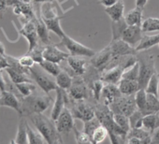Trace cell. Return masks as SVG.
Instances as JSON below:
<instances>
[{"label":"cell","mask_w":159,"mask_h":144,"mask_svg":"<svg viewBox=\"0 0 159 144\" xmlns=\"http://www.w3.org/2000/svg\"><path fill=\"white\" fill-rule=\"evenodd\" d=\"M37 130L42 135L47 144H62L60 133L58 132L55 122L49 119L42 113H35L29 116Z\"/></svg>","instance_id":"6da1fadb"},{"label":"cell","mask_w":159,"mask_h":144,"mask_svg":"<svg viewBox=\"0 0 159 144\" xmlns=\"http://www.w3.org/2000/svg\"><path fill=\"white\" fill-rule=\"evenodd\" d=\"M52 98L49 94H35L22 97V114L21 117L30 116L35 113H43L50 106Z\"/></svg>","instance_id":"7a4b0ae2"},{"label":"cell","mask_w":159,"mask_h":144,"mask_svg":"<svg viewBox=\"0 0 159 144\" xmlns=\"http://www.w3.org/2000/svg\"><path fill=\"white\" fill-rule=\"evenodd\" d=\"M138 62L139 64V89H145L151 77L156 72L154 67V57L152 54L143 53L138 55Z\"/></svg>","instance_id":"3957f363"},{"label":"cell","mask_w":159,"mask_h":144,"mask_svg":"<svg viewBox=\"0 0 159 144\" xmlns=\"http://www.w3.org/2000/svg\"><path fill=\"white\" fill-rule=\"evenodd\" d=\"M30 75L37 84L41 88L45 94H49L52 91H55L58 87L56 82L52 79V76L46 72L39 64L29 68Z\"/></svg>","instance_id":"277c9868"},{"label":"cell","mask_w":159,"mask_h":144,"mask_svg":"<svg viewBox=\"0 0 159 144\" xmlns=\"http://www.w3.org/2000/svg\"><path fill=\"white\" fill-rule=\"evenodd\" d=\"M109 107L111 110L113 112V114L119 113V114L126 115L128 117L138 109L136 105L135 95H131V96L122 95L121 97H117L112 103H111Z\"/></svg>","instance_id":"5b68a950"},{"label":"cell","mask_w":159,"mask_h":144,"mask_svg":"<svg viewBox=\"0 0 159 144\" xmlns=\"http://www.w3.org/2000/svg\"><path fill=\"white\" fill-rule=\"evenodd\" d=\"M71 103L70 111L74 118L84 122H87L96 117V110L89 103L84 100H72L69 98Z\"/></svg>","instance_id":"8992f818"},{"label":"cell","mask_w":159,"mask_h":144,"mask_svg":"<svg viewBox=\"0 0 159 144\" xmlns=\"http://www.w3.org/2000/svg\"><path fill=\"white\" fill-rule=\"evenodd\" d=\"M60 44H63L67 49L70 55L73 56H82V57L91 58L96 54V52L94 50L76 41L75 39L68 37L67 35H66L63 38H61Z\"/></svg>","instance_id":"52a82bcc"},{"label":"cell","mask_w":159,"mask_h":144,"mask_svg":"<svg viewBox=\"0 0 159 144\" xmlns=\"http://www.w3.org/2000/svg\"><path fill=\"white\" fill-rule=\"evenodd\" d=\"M67 94L72 100H85L89 97L90 90L84 78L75 76L71 87L67 90Z\"/></svg>","instance_id":"ba28073f"},{"label":"cell","mask_w":159,"mask_h":144,"mask_svg":"<svg viewBox=\"0 0 159 144\" xmlns=\"http://www.w3.org/2000/svg\"><path fill=\"white\" fill-rule=\"evenodd\" d=\"M19 34L24 36L28 41V51L30 52L39 46V35L37 32V26L35 20H26L21 30H19Z\"/></svg>","instance_id":"9c48e42d"},{"label":"cell","mask_w":159,"mask_h":144,"mask_svg":"<svg viewBox=\"0 0 159 144\" xmlns=\"http://www.w3.org/2000/svg\"><path fill=\"white\" fill-rule=\"evenodd\" d=\"M111 59H112V53L110 45H108L107 47L102 49L99 52H96V54L93 57H91L90 64L102 73L103 71L107 69Z\"/></svg>","instance_id":"30bf717a"},{"label":"cell","mask_w":159,"mask_h":144,"mask_svg":"<svg viewBox=\"0 0 159 144\" xmlns=\"http://www.w3.org/2000/svg\"><path fill=\"white\" fill-rule=\"evenodd\" d=\"M55 125L60 134H68L75 127L74 117L68 108H65L57 120L55 121Z\"/></svg>","instance_id":"8fae6325"},{"label":"cell","mask_w":159,"mask_h":144,"mask_svg":"<svg viewBox=\"0 0 159 144\" xmlns=\"http://www.w3.org/2000/svg\"><path fill=\"white\" fill-rule=\"evenodd\" d=\"M55 92H56V98L54 100L52 112H51V119L54 122L57 120V118L59 117L63 110L66 108V105L69 102V97L66 90L60 87H57Z\"/></svg>","instance_id":"7c38bea8"},{"label":"cell","mask_w":159,"mask_h":144,"mask_svg":"<svg viewBox=\"0 0 159 144\" xmlns=\"http://www.w3.org/2000/svg\"><path fill=\"white\" fill-rule=\"evenodd\" d=\"M111 51L112 53V57H121L126 55H137L136 48L130 46L122 38L111 40L110 43Z\"/></svg>","instance_id":"4fadbf2b"},{"label":"cell","mask_w":159,"mask_h":144,"mask_svg":"<svg viewBox=\"0 0 159 144\" xmlns=\"http://www.w3.org/2000/svg\"><path fill=\"white\" fill-rule=\"evenodd\" d=\"M0 107H9L16 110L20 115L22 114V98L11 92L5 90L0 94Z\"/></svg>","instance_id":"5bb4252c"},{"label":"cell","mask_w":159,"mask_h":144,"mask_svg":"<svg viewBox=\"0 0 159 144\" xmlns=\"http://www.w3.org/2000/svg\"><path fill=\"white\" fill-rule=\"evenodd\" d=\"M68 56H70L69 52H63L57 47V45H54V44L46 45L43 49L44 60H48L56 64H60L61 62L66 60Z\"/></svg>","instance_id":"9a60e30c"},{"label":"cell","mask_w":159,"mask_h":144,"mask_svg":"<svg viewBox=\"0 0 159 144\" xmlns=\"http://www.w3.org/2000/svg\"><path fill=\"white\" fill-rule=\"evenodd\" d=\"M142 29L141 25H128L124 31L121 38L128 43L130 46L136 48L142 38Z\"/></svg>","instance_id":"2e32d148"},{"label":"cell","mask_w":159,"mask_h":144,"mask_svg":"<svg viewBox=\"0 0 159 144\" xmlns=\"http://www.w3.org/2000/svg\"><path fill=\"white\" fill-rule=\"evenodd\" d=\"M66 62L71 71L75 73V76H84L88 67L86 59L82 56L70 55L66 58Z\"/></svg>","instance_id":"e0dca14e"},{"label":"cell","mask_w":159,"mask_h":144,"mask_svg":"<svg viewBox=\"0 0 159 144\" xmlns=\"http://www.w3.org/2000/svg\"><path fill=\"white\" fill-rule=\"evenodd\" d=\"M121 96L122 94L119 90L118 85L113 83H106L101 93V98L103 100V103L108 106Z\"/></svg>","instance_id":"ac0fdd59"},{"label":"cell","mask_w":159,"mask_h":144,"mask_svg":"<svg viewBox=\"0 0 159 144\" xmlns=\"http://www.w3.org/2000/svg\"><path fill=\"white\" fill-rule=\"evenodd\" d=\"M35 23H36V26H37V32L39 35V40L44 44V45H49L51 44V39H50V36H49V29L46 25V24L44 23L43 19L40 16V13L39 12V14L36 13V17H35Z\"/></svg>","instance_id":"d6986e66"},{"label":"cell","mask_w":159,"mask_h":144,"mask_svg":"<svg viewBox=\"0 0 159 144\" xmlns=\"http://www.w3.org/2000/svg\"><path fill=\"white\" fill-rule=\"evenodd\" d=\"M119 90L122 95L125 96H131L135 95L139 90V85L138 81L127 80V79H121L119 83L117 84Z\"/></svg>","instance_id":"ffe728a7"},{"label":"cell","mask_w":159,"mask_h":144,"mask_svg":"<svg viewBox=\"0 0 159 144\" xmlns=\"http://www.w3.org/2000/svg\"><path fill=\"white\" fill-rule=\"evenodd\" d=\"M105 12L109 15L111 22H116L124 18L125 13V4L123 0H119L114 5L105 8Z\"/></svg>","instance_id":"44dd1931"},{"label":"cell","mask_w":159,"mask_h":144,"mask_svg":"<svg viewBox=\"0 0 159 144\" xmlns=\"http://www.w3.org/2000/svg\"><path fill=\"white\" fill-rule=\"evenodd\" d=\"M142 17H143V8L140 7L134 8L124 16L127 25H141L143 22Z\"/></svg>","instance_id":"7402d4cb"},{"label":"cell","mask_w":159,"mask_h":144,"mask_svg":"<svg viewBox=\"0 0 159 144\" xmlns=\"http://www.w3.org/2000/svg\"><path fill=\"white\" fill-rule=\"evenodd\" d=\"M6 71H7V73H8L11 83L14 84L25 83V82H33L31 75L24 73V72H21V71H18V70H16L11 66L7 67Z\"/></svg>","instance_id":"603a6c76"},{"label":"cell","mask_w":159,"mask_h":144,"mask_svg":"<svg viewBox=\"0 0 159 144\" xmlns=\"http://www.w3.org/2000/svg\"><path fill=\"white\" fill-rule=\"evenodd\" d=\"M39 13L43 20H51L55 19L59 16L58 11L56 10V7L54 6L53 2H46L42 3V5L39 8Z\"/></svg>","instance_id":"cb8c5ba5"},{"label":"cell","mask_w":159,"mask_h":144,"mask_svg":"<svg viewBox=\"0 0 159 144\" xmlns=\"http://www.w3.org/2000/svg\"><path fill=\"white\" fill-rule=\"evenodd\" d=\"M13 12L24 17L25 20H33L36 17V12L33 11L31 4H16L13 6Z\"/></svg>","instance_id":"d4e9b609"},{"label":"cell","mask_w":159,"mask_h":144,"mask_svg":"<svg viewBox=\"0 0 159 144\" xmlns=\"http://www.w3.org/2000/svg\"><path fill=\"white\" fill-rule=\"evenodd\" d=\"M159 43V34L152 36H143L139 43L136 46L137 52H143L151 49L152 47L158 45Z\"/></svg>","instance_id":"484cf974"},{"label":"cell","mask_w":159,"mask_h":144,"mask_svg":"<svg viewBox=\"0 0 159 144\" xmlns=\"http://www.w3.org/2000/svg\"><path fill=\"white\" fill-rule=\"evenodd\" d=\"M142 127L153 134L159 128V116L156 113L145 115L142 120Z\"/></svg>","instance_id":"4316f807"},{"label":"cell","mask_w":159,"mask_h":144,"mask_svg":"<svg viewBox=\"0 0 159 144\" xmlns=\"http://www.w3.org/2000/svg\"><path fill=\"white\" fill-rule=\"evenodd\" d=\"M14 140L19 144H29L28 143V133H27V123L25 117H21L16 137Z\"/></svg>","instance_id":"83f0119b"},{"label":"cell","mask_w":159,"mask_h":144,"mask_svg":"<svg viewBox=\"0 0 159 144\" xmlns=\"http://www.w3.org/2000/svg\"><path fill=\"white\" fill-rule=\"evenodd\" d=\"M159 111V98L157 96L147 93V102L146 107L143 111L144 115L157 113Z\"/></svg>","instance_id":"f1b7e54d"},{"label":"cell","mask_w":159,"mask_h":144,"mask_svg":"<svg viewBox=\"0 0 159 144\" xmlns=\"http://www.w3.org/2000/svg\"><path fill=\"white\" fill-rule=\"evenodd\" d=\"M55 82H56V84H57L58 87L67 91L72 85L73 79L68 74V72H66L65 70H62L60 73L55 77Z\"/></svg>","instance_id":"f546056e"},{"label":"cell","mask_w":159,"mask_h":144,"mask_svg":"<svg viewBox=\"0 0 159 144\" xmlns=\"http://www.w3.org/2000/svg\"><path fill=\"white\" fill-rule=\"evenodd\" d=\"M63 17H58L55 19H51V20H43L44 23L46 24L48 29L52 32H53L55 35H57L60 38H63L66 34L64 32V30L62 29L60 21Z\"/></svg>","instance_id":"4dcf8cb0"},{"label":"cell","mask_w":159,"mask_h":144,"mask_svg":"<svg viewBox=\"0 0 159 144\" xmlns=\"http://www.w3.org/2000/svg\"><path fill=\"white\" fill-rule=\"evenodd\" d=\"M127 24L125 21V18H122L119 21L116 22H112L111 23V31H112V39L111 40H115V39H119L121 38L124 31L125 30V28L127 27Z\"/></svg>","instance_id":"1f68e13d"},{"label":"cell","mask_w":159,"mask_h":144,"mask_svg":"<svg viewBox=\"0 0 159 144\" xmlns=\"http://www.w3.org/2000/svg\"><path fill=\"white\" fill-rule=\"evenodd\" d=\"M14 85H15L16 90L22 95L23 97H25L32 95L37 90V87L33 83V82H25V83L14 84Z\"/></svg>","instance_id":"d6a6232c"},{"label":"cell","mask_w":159,"mask_h":144,"mask_svg":"<svg viewBox=\"0 0 159 144\" xmlns=\"http://www.w3.org/2000/svg\"><path fill=\"white\" fill-rule=\"evenodd\" d=\"M39 65L52 77H56L62 71V68L59 65V64H56V63H53V62H51L48 60H44L43 62H41L39 64Z\"/></svg>","instance_id":"836d02e7"},{"label":"cell","mask_w":159,"mask_h":144,"mask_svg":"<svg viewBox=\"0 0 159 144\" xmlns=\"http://www.w3.org/2000/svg\"><path fill=\"white\" fill-rule=\"evenodd\" d=\"M113 119H114L115 123L117 124V125H118V126L126 134V136H127V133H128L129 130L131 129L128 116L124 115V114L116 113V114H113Z\"/></svg>","instance_id":"e575fe53"},{"label":"cell","mask_w":159,"mask_h":144,"mask_svg":"<svg viewBox=\"0 0 159 144\" xmlns=\"http://www.w3.org/2000/svg\"><path fill=\"white\" fill-rule=\"evenodd\" d=\"M107 137H109V132H108L107 128H106L104 125L100 124V125L94 131V133H93V135H92V137H91V139H92V141H93L94 143L99 144V143L103 142V141L106 139Z\"/></svg>","instance_id":"d590c367"},{"label":"cell","mask_w":159,"mask_h":144,"mask_svg":"<svg viewBox=\"0 0 159 144\" xmlns=\"http://www.w3.org/2000/svg\"><path fill=\"white\" fill-rule=\"evenodd\" d=\"M141 29L143 32L159 31V18H147L142 22Z\"/></svg>","instance_id":"8d00e7d4"},{"label":"cell","mask_w":159,"mask_h":144,"mask_svg":"<svg viewBox=\"0 0 159 144\" xmlns=\"http://www.w3.org/2000/svg\"><path fill=\"white\" fill-rule=\"evenodd\" d=\"M105 83L101 80V79H98V80H95L94 82H92L89 85H90V90H91V93L94 97V98L97 100V101H99L100 98H101V93H102V90H103V87H104V84Z\"/></svg>","instance_id":"74e56055"},{"label":"cell","mask_w":159,"mask_h":144,"mask_svg":"<svg viewBox=\"0 0 159 144\" xmlns=\"http://www.w3.org/2000/svg\"><path fill=\"white\" fill-rule=\"evenodd\" d=\"M27 133H28V143L29 144H44L45 139L42 135L37 130L35 131L27 124Z\"/></svg>","instance_id":"f35d334b"},{"label":"cell","mask_w":159,"mask_h":144,"mask_svg":"<svg viewBox=\"0 0 159 144\" xmlns=\"http://www.w3.org/2000/svg\"><path fill=\"white\" fill-rule=\"evenodd\" d=\"M158 87H159V73L155 72L151 77L150 81L148 82L145 90L148 94H152L158 97Z\"/></svg>","instance_id":"ab89813d"},{"label":"cell","mask_w":159,"mask_h":144,"mask_svg":"<svg viewBox=\"0 0 159 144\" xmlns=\"http://www.w3.org/2000/svg\"><path fill=\"white\" fill-rule=\"evenodd\" d=\"M139 64L137 62L129 68L125 69L122 79H127V80H133L139 82Z\"/></svg>","instance_id":"60d3db41"},{"label":"cell","mask_w":159,"mask_h":144,"mask_svg":"<svg viewBox=\"0 0 159 144\" xmlns=\"http://www.w3.org/2000/svg\"><path fill=\"white\" fill-rule=\"evenodd\" d=\"M145 115L142 113L141 110L137 109L128 118L131 128H140L142 127V120Z\"/></svg>","instance_id":"b9f144b4"},{"label":"cell","mask_w":159,"mask_h":144,"mask_svg":"<svg viewBox=\"0 0 159 144\" xmlns=\"http://www.w3.org/2000/svg\"><path fill=\"white\" fill-rule=\"evenodd\" d=\"M135 100H136V105L137 108L142 111H144L145 107H146V102H147V92L145 89H139L136 94H135Z\"/></svg>","instance_id":"7bdbcfd3"},{"label":"cell","mask_w":159,"mask_h":144,"mask_svg":"<svg viewBox=\"0 0 159 144\" xmlns=\"http://www.w3.org/2000/svg\"><path fill=\"white\" fill-rule=\"evenodd\" d=\"M100 124H101L100 121L97 117H95V118H93V119H91V120H89L87 122H84V130L83 131L91 137L92 135H93V133H94V131Z\"/></svg>","instance_id":"ee69618b"},{"label":"cell","mask_w":159,"mask_h":144,"mask_svg":"<svg viewBox=\"0 0 159 144\" xmlns=\"http://www.w3.org/2000/svg\"><path fill=\"white\" fill-rule=\"evenodd\" d=\"M73 131H74L76 141L78 144H93L91 137L87 134H85L84 131H79L76 126L73 128Z\"/></svg>","instance_id":"f6af8a7d"},{"label":"cell","mask_w":159,"mask_h":144,"mask_svg":"<svg viewBox=\"0 0 159 144\" xmlns=\"http://www.w3.org/2000/svg\"><path fill=\"white\" fill-rule=\"evenodd\" d=\"M43 49L44 48H40L39 46H37L35 49H33L30 52H27L28 54H30L32 56V58L34 59V61L36 62V64H40L41 62L44 61V57H43Z\"/></svg>","instance_id":"bcb514c9"},{"label":"cell","mask_w":159,"mask_h":144,"mask_svg":"<svg viewBox=\"0 0 159 144\" xmlns=\"http://www.w3.org/2000/svg\"><path fill=\"white\" fill-rule=\"evenodd\" d=\"M18 61H19L21 65H23L24 67H26V68H30V67H32V66H34L36 65V62L34 61L32 56L30 54H28V53L19 57Z\"/></svg>","instance_id":"7dc6e473"},{"label":"cell","mask_w":159,"mask_h":144,"mask_svg":"<svg viewBox=\"0 0 159 144\" xmlns=\"http://www.w3.org/2000/svg\"><path fill=\"white\" fill-rule=\"evenodd\" d=\"M14 2L13 0H0V18L2 17L4 11L7 10L8 7L12 6L13 7Z\"/></svg>","instance_id":"c3c4849f"},{"label":"cell","mask_w":159,"mask_h":144,"mask_svg":"<svg viewBox=\"0 0 159 144\" xmlns=\"http://www.w3.org/2000/svg\"><path fill=\"white\" fill-rule=\"evenodd\" d=\"M9 66H10V64H9L7 55L0 53V68H1V69H6Z\"/></svg>","instance_id":"681fc988"},{"label":"cell","mask_w":159,"mask_h":144,"mask_svg":"<svg viewBox=\"0 0 159 144\" xmlns=\"http://www.w3.org/2000/svg\"><path fill=\"white\" fill-rule=\"evenodd\" d=\"M5 90H7V83L3 75V71L0 68V92H3Z\"/></svg>","instance_id":"f907efd6"},{"label":"cell","mask_w":159,"mask_h":144,"mask_svg":"<svg viewBox=\"0 0 159 144\" xmlns=\"http://www.w3.org/2000/svg\"><path fill=\"white\" fill-rule=\"evenodd\" d=\"M118 1H119V0H98V3L101 4L102 6H104L105 8H108V7H111V6L114 5Z\"/></svg>","instance_id":"816d5d0a"},{"label":"cell","mask_w":159,"mask_h":144,"mask_svg":"<svg viewBox=\"0 0 159 144\" xmlns=\"http://www.w3.org/2000/svg\"><path fill=\"white\" fill-rule=\"evenodd\" d=\"M127 138V143L126 144H144L143 141L138 137H126Z\"/></svg>","instance_id":"f5cc1de1"},{"label":"cell","mask_w":159,"mask_h":144,"mask_svg":"<svg viewBox=\"0 0 159 144\" xmlns=\"http://www.w3.org/2000/svg\"><path fill=\"white\" fill-rule=\"evenodd\" d=\"M151 144H159V128L152 134Z\"/></svg>","instance_id":"db71d44e"},{"label":"cell","mask_w":159,"mask_h":144,"mask_svg":"<svg viewBox=\"0 0 159 144\" xmlns=\"http://www.w3.org/2000/svg\"><path fill=\"white\" fill-rule=\"evenodd\" d=\"M148 0H136V7L144 8V6L147 4Z\"/></svg>","instance_id":"11a10c76"},{"label":"cell","mask_w":159,"mask_h":144,"mask_svg":"<svg viewBox=\"0 0 159 144\" xmlns=\"http://www.w3.org/2000/svg\"><path fill=\"white\" fill-rule=\"evenodd\" d=\"M32 1L33 0H15V3L16 4H31Z\"/></svg>","instance_id":"9f6ffc18"},{"label":"cell","mask_w":159,"mask_h":144,"mask_svg":"<svg viewBox=\"0 0 159 144\" xmlns=\"http://www.w3.org/2000/svg\"><path fill=\"white\" fill-rule=\"evenodd\" d=\"M54 0H33V2L35 4H42V3H46V2H53Z\"/></svg>","instance_id":"6f0895ef"},{"label":"cell","mask_w":159,"mask_h":144,"mask_svg":"<svg viewBox=\"0 0 159 144\" xmlns=\"http://www.w3.org/2000/svg\"><path fill=\"white\" fill-rule=\"evenodd\" d=\"M0 53L1 54H6V49L5 46L3 45V43L0 41Z\"/></svg>","instance_id":"680465c9"},{"label":"cell","mask_w":159,"mask_h":144,"mask_svg":"<svg viewBox=\"0 0 159 144\" xmlns=\"http://www.w3.org/2000/svg\"><path fill=\"white\" fill-rule=\"evenodd\" d=\"M11 144H19V143H17L14 139H12V140H11Z\"/></svg>","instance_id":"91938a15"},{"label":"cell","mask_w":159,"mask_h":144,"mask_svg":"<svg viewBox=\"0 0 159 144\" xmlns=\"http://www.w3.org/2000/svg\"><path fill=\"white\" fill-rule=\"evenodd\" d=\"M93 144H96V143H94V142H93Z\"/></svg>","instance_id":"94428289"},{"label":"cell","mask_w":159,"mask_h":144,"mask_svg":"<svg viewBox=\"0 0 159 144\" xmlns=\"http://www.w3.org/2000/svg\"><path fill=\"white\" fill-rule=\"evenodd\" d=\"M158 46H159V43H158Z\"/></svg>","instance_id":"6125c7cd"}]
</instances>
